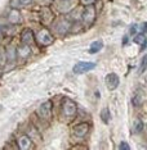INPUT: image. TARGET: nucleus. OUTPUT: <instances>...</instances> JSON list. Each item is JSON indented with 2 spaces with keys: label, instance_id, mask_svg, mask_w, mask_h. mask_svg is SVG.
Returning <instances> with one entry per match:
<instances>
[{
  "label": "nucleus",
  "instance_id": "obj_1",
  "mask_svg": "<svg viewBox=\"0 0 147 150\" xmlns=\"http://www.w3.org/2000/svg\"><path fill=\"white\" fill-rule=\"evenodd\" d=\"M62 113L67 119H72L76 117L77 107H76V104H75V101H72L68 98H65L62 101Z\"/></svg>",
  "mask_w": 147,
  "mask_h": 150
},
{
  "label": "nucleus",
  "instance_id": "obj_2",
  "mask_svg": "<svg viewBox=\"0 0 147 150\" xmlns=\"http://www.w3.org/2000/svg\"><path fill=\"white\" fill-rule=\"evenodd\" d=\"M36 41L39 42V45H42V46H49V45H52L53 44L54 37H53L52 33L48 31V30L43 28V30H40V31L37 32Z\"/></svg>",
  "mask_w": 147,
  "mask_h": 150
},
{
  "label": "nucleus",
  "instance_id": "obj_3",
  "mask_svg": "<svg viewBox=\"0 0 147 150\" xmlns=\"http://www.w3.org/2000/svg\"><path fill=\"white\" fill-rule=\"evenodd\" d=\"M81 19L87 27H90L93 25L95 21V9L93 5H87V8L84 9L83 14H81Z\"/></svg>",
  "mask_w": 147,
  "mask_h": 150
},
{
  "label": "nucleus",
  "instance_id": "obj_4",
  "mask_svg": "<svg viewBox=\"0 0 147 150\" xmlns=\"http://www.w3.org/2000/svg\"><path fill=\"white\" fill-rule=\"evenodd\" d=\"M95 68V63H90V62H79L74 66V72L77 73V74H81V73H87L89 71L94 69Z\"/></svg>",
  "mask_w": 147,
  "mask_h": 150
},
{
  "label": "nucleus",
  "instance_id": "obj_5",
  "mask_svg": "<svg viewBox=\"0 0 147 150\" xmlns=\"http://www.w3.org/2000/svg\"><path fill=\"white\" fill-rule=\"evenodd\" d=\"M52 107H53V103L50 100H48L40 105L39 109H37V114L40 115V118H44V119L50 118V115H52Z\"/></svg>",
  "mask_w": 147,
  "mask_h": 150
},
{
  "label": "nucleus",
  "instance_id": "obj_6",
  "mask_svg": "<svg viewBox=\"0 0 147 150\" xmlns=\"http://www.w3.org/2000/svg\"><path fill=\"white\" fill-rule=\"evenodd\" d=\"M105 82H106V86H107L108 90H115L116 87L119 86L120 83V80H119V76L116 73H108L105 78Z\"/></svg>",
  "mask_w": 147,
  "mask_h": 150
},
{
  "label": "nucleus",
  "instance_id": "obj_7",
  "mask_svg": "<svg viewBox=\"0 0 147 150\" xmlns=\"http://www.w3.org/2000/svg\"><path fill=\"white\" fill-rule=\"evenodd\" d=\"M88 131H89V125L87 122H81L74 127V135L77 137H84L88 134Z\"/></svg>",
  "mask_w": 147,
  "mask_h": 150
},
{
  "label": "nucleus",
  "instance_id": "obj_8",
  "mask_svg": "<svg viewBox=\"0 0 147 150\" xmlns=\"http://www.w3.org/2000/svg\"><path fill=\"white\" fill-rule=\"evenodd\" d=\"M17 142H18V149H21V150H29V149H31V146H32L31 139L27 135H22Z\"/></svg>",
  "mask_w": 147,
  "mask_h": 150
},
{
  "label": "nucleus",
  "instance_id": "obj_9",
  "mask_svg": "<svg viewBox=\"0 0 147 150\" xmlns=\"http://www.w3.org/2000/svg\"><path fill=\"white\" fill-rule=\"evenodd\" d=\"M8 21L13 23V25H18V23H21L22 22V16H21V13H19L18 9H12L11 12H9V14H8Z\"/></svg>",
  "mask_w": 147,
  "mask_h": 150
},
{
  "label": "nucleus",
  "instance_id": "obj_10",
  "mask_svg": "<svg viewBox=\"0 0 147 150\" xmlns=\"http://www.w3.org/2000/svg\"><path fill=\"white\" fill-rule=\"evenodd\" d=\"M21 42L25 44V45H30V44L34 42V33L31 30H25L21 35Z\"/></svg>",
  "mask_w": 147,
  "mask_h": 150
},
{
  "label": "nucleus",
  "instance_id": "obj_11",
  "mask_svg": "<svg viewBox=\"0 0 147 150\" xmlns=\"http://www.w3.org/2000/svg\"><path fill=\"white\" fill-rule=\"evenodd\" d=\"M56 28L60 33H66L68 31V28H70V22L67 19H61L60 22H57Z\"/></svg>",
  "mask_w": 147,
  "mask_h": 150
},
{
  "label": "nucleus",
  "instance_id": "obj_12",
  "mask_svg": "<svg viewBox=\"0 0 147 150\" xmlns=\"http://www.w3.org/2000/svg\"><path fill=\"white\" fill-rule=\"evenodd\" d=\"M133 41L136 44H138V45H141V50H143L147 45V37L143 35V33H139V35H137L134 39H133Z\"/></svg>",
  "mask_w": 147,
  "mask_h": 150
},
{
  "label": "nucleus",
  "instance_id": "obj_13",
  "mask_svg": "<svg viewBox=\"0 0 147 150\" xmlns=\"http://www.w3.org/2000/svg\"><path fill=\"white\" fill-rule=\"evenodd\" d=\"M30 53H31V50H30L29 45H25V44H22V45L19 46L18 49H17V54H18L19 57H22V58L29 57V55H30Z\"/></svg>",
  "mask_w": 147,
  "mask_h": 150
},
{
  "label": "nucleus",
  "instance_id": "obj_14",
  "mask_svg": "<svg viewBox=\"0 0 147 150\" xmlns=\"http://www.w3.org/2000/svg\"><path fill=\"white\" fill-rule=\"evenodd\" d=\"M17 49L13 46H9L8 49H6V59H8V62H14L16 58H17Z\"/></svg>",
  "mask_w": 147,
  "mask_h": 150
},
{
  "label": "nucleus",
  "instance_id": "obj_15",
  "mask_svg": "<svg viewBox=\"0 0 147 150\" xmlns=\"http://www.w3.org/2000/svg\"><path fill=\"white\" fill-rule=\"evenodd\" d=\"M103 47V42L101 41V40H98V41H94L93 44L90 45V49H89V53L90 54H95V53H98L100 50Z\"/></svg>",
  "mask_w": 147,
  "mask_h": 150
},
{
  "label": "nucleus",
  "instance_id": "obj_16",
  "mask_svg": "<svg viewBox=\"0 0 147 150\" xmlns=\"http://www.w3.org/2000/svg\"><path fill=\"white\" fill-rule=\"evenodd\" d=\"M101 119L105 123H108L111 121V114H110V109L108 108H103L101 110Z\"/></svg>",
  "mask_w": 147,
  "mask_h": 150
},
{
  "label": "nucleus",
  "instance_id": "obj_17",
  "mask_svg": "<svg viewBox=\"0 0 147 150\" xmlns=\"http://www.w3.org/2000/svg\"><path fill=\"white\" fill-rule=\"evenodd\" d=\"M32 0H12L11 1V5L13 8H17V6H25V5H29Z\"/></svg>",
  "mask_w": 147,
  "mask_h": 150
},
{
  "label": "nucleus",
  "instance_id": "obj_18",
  "mask_svg": "<svg viewBox=\"0 0 147 150\" xmlns=\"http://www.w3.org/2000/svg\"><path fill=\"white\" fill-rule=\"evenodd\" d=\"M146 68H147V54L145 57L142 58V60H141V64H139V69H138V73L139 74H142L143 72L146 71Z\"/></svg>",
  "mask_w": 147,
  "mask_h": 150
},
{
  "label": "nucleus",
  "instance_id": "obj_19",
  "mask_svg": "<svg viewBox=\"0 0 147 150\" xmlns=\"http://www.w3.org/2000/svg\"><path fill=\"white\" fill-rule=\"evenodd\" d=\"M143 129V123H142V121L139 118H137L136 121H134V131L136 132H141Z\"/></svg>",
  "mask_w": 147,
  "mask_h": 150
},
{
  "label": "nucleus",
  "instance_id": "obj_20",
  "mask_svg": "<svg viewBox=\"0 0 147 150\" xmlns=\"http://www.w3.org/2000/svg\"><path fill=\"white\" fill-rule=\"evenodd\" d=\"M119 149H120V150H129V149H131V146H129L128 144H126V142L125 141H121L120 142V145H119Z\"/></svg>",
  "mask_w": 147,
  "mask_h": 150
},
{
  "label": "nucleus",
  "instance_id": "obj_21",
  "mask_svg": "<svg viewBox=\"0 0 147 150\" xmlns=\"http://www.w3.org/2000/svg\"><path fill=\"white\" fill-rule=\"evenodd\" d=\"M139 30H141V32L143 33V32H146L147 31V23L145 22V23H142V25H141V28H139Z\"/></svg>",
  "mask_w": 147,
  "mask_h": 150
},
{
  "label": "nucleus",
  "instance_id": "obj_22",
  "mask_svg": "<svg viewBox=\"0 0 147 150\" xmlns=\"http://www.w3.org/2000/svg\"><path fill=\"white\" fill-rule=\"evenodd\" d=\"M81 1H83V4H85V5H92L95 0H81Z\"/></svg>",
  "mask_w": 147,
  "mask_h": 150
},
{
  "label": "nucleus",
  "instance_id": "obj_23",
  "mask_svg": "<svg viewBox=\"0 0 147 150\" xmlns=\"http://www.w3.org/2000/svg\"><path fill=\"white\" fill-rule=\"evenodd\" d=\"M137 27H138V26H132V28H131V33H134L136 31H137Z\"/></svg>",
  "mask_w": 147,
  "mask_h": 150
},
{
  "label": "nucleus",
  "instance_id": "obj_24",
  "mask_svg": "<svg viewBox=\"0 0 147 150\" xmlns=\"http://www.w3.org/2000/svg\"><path fill=\"white\" fill-rule=\"evenodd\" d=\"M3 37H4V35H3V32H1V28H0V42L3 41Z\"/></svg>",
  "mask_w": 147,
  "mask_h": 150
},
{
  "label": "nucleus",
  "instance_id": "obj_25",
  "mask_svg": "<svg viewBox=\"0 0 147 150\" xmlns=\"http://www.w3.org/2000/svg\"><path fill=\"white\" fill-rule=\"evenodd\" d=\"M126 42H128V37L125 36V37H124V40H123V45H125Z\"/></svg>",
  "mask_w": 147,
  "mask_h": 150
}]
</instances>
